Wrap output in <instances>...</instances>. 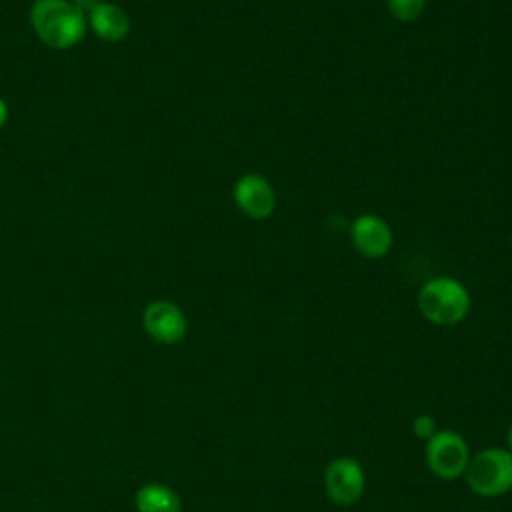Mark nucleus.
<instances>
[{"label":"nucleus","mask_w":512,"mask_h":512,"mask_svg":"<svg viewBox=\"0 0 512 512\" xmlns=\"http://www.w3.org/2000/svg\"><path fill=\"white\" fill-rule=\"evenodd\" d=\"M30 24L38 40L54 50H68L86 36V14L72 0H34Z\"/></svg>","instance_id":"obj_1"},{"label":"nucleus","mask_w":512,"mask_h":512,"mask_svg":"<svg viewBox=\"0 0 512 512\" xmlns=\"http://www.w3.org/2000/svg\"><path fill=\"white\" fill-rule=\"evenodd\" d=\"M418 310L432 324L454 326L466 318L470 294L464 284L450 276L432 278L418 292Z\"/></svg>","instance_id":"obj_2"},{"label":"nucleus","mask_w":512,"mask_h":512,"mask_svg":"<svg viewBox=\"0 0 512 512\" xmlns=\"http://www.w3.org/2000/svg\"><path fill=\"white\" fill-rule=\"evenodd\" d=\"M468 488L484 498H496L512 490V454L492 446L470 456L466 468Z\"/></svg>","instance_id":"obj_3"},{"label":"nucleus","mask_w":512,"mask_h":512,"mask_svg":"<svg viewBox=\"0 0 512 512\" xmlns=\"http://www.w3.org/2000/svg\"><path fill=\"white\" fill-rule=\"evenodd\" d=\"M424 454L432 474L442 480L460 478L470 462V448L464 436L454 430H438L426 440Z\"/></svg>","instance_id":"obj_4"},{"label":"nucleus","mask_w":512,"mask_h":512,"mask_svg":"<svg viewBox=\"0 0 512 512\" xmlns=\"http://www.w3.org/2000/svg\"><path fill=\"white\" fill-rule=\"evenodd\" d=\"M324 488L334 504L352 506L362 498L366 488L364 468L356 458L338 456L324 470Z\"/></svg>","instance_id":"obj_5"},{"label":"nucleus","mask_w":512,"mask_h":512,"mask_svg":"<svg viewBox=\"0 0 512 512\" xmlns=\"http://www.w3.org/2000/svg\"><path fill=\"white\" fill-rule=\"evenodd\" d=\"M142 324L148 336L160 344H178L188 330L184 312L170 300H154L144 308Z\"/></svg>","instance_id":"obj_6"},{"label":"nucleus","mask_w":512,"mask_h":512,"mask_svg":"<svg viewBox=\"0 0 512 512\" xmlns=\"http://www.w3.org/2000/svg\"><path fill=\"white\" fill-rule=\"evenodd\" d=\"M236 206L252 220H264L274 212L276 194L270 182L260 174H246L234 184Z\"/></svg>","instance_id":"obj_7"},{"label":"nucleus","mask_w":512,"mask_h":512,"mask_svg":"<svg viewBox=\"0 0 512 512\" xmlns=\"http://www.w3.org/2000/svg\"><path fill=\"white\" fill-rule=\"evenodd\" d=\"M354 248L366 258H382L392 248V230L380 216L362 214L350 228Z\"/></svg>","instance_id":"obj_8"},{"label":"nucleus","mask_w":512,"mask_h":512,"mask_svg":"<svg viewBox=\"0 0 512 512\" xmlns=\"http://www.w3.org/2000/svg\"><path fill=\"white\" fill-rule=\"evenodd\" d=\"M88 28L104 42H122L130 34V16L128 12L114 2H98L86 14Z\"/></svg>","instance_id":"obj_9"},{"label":"nucleus","mask_w":512,"mask_h":512,"mask_svg":"<svg viewBox=\"0 0 512 512\" xmlns=\"http://www.w3.org/2000/svg\"><path fill=\"white\" fill-rule=\"evenodd\" d=\"M138 512H182L180 496L166 484L148 482L136 492Z\"/></svg>","instance_id":"obj_10"},{"label":"nucleus","mask_w":512,"mask_h":512,"mask_svg":"<svg viewBox=\"0 0 512 512\" xmlns=\"http://www.w3.org/2000/svg\"><path fill=\"white\" fill-rule=\"evenodd\" d=\"M426 6V0H388V10L402 22L416 20Z\"/></svg>","instance_id":"obj_11"},{"label":"nucleus","mask_w":512,"mask_h":512,"mask_svg":"<svg viewBox=\"0 0 512 512\" xmlns=\"http://www.w3.org/2000/svg\"><path fill=\"white\" fill-rule=\"evenodd\" d=\"M412 430H414L416 438L428 440V438H432L438 432V426H436V420L430 414H418L412 420Z\"/></svg>","instance_id":"obj_12"},{"label":"nucleus","mask_w":512,"mask_h":512,"mask_svg":"<svg viewBox=\"0 0 512 512\" xmlns=\"http://www.w3.org/2000/svg\"><path fill=\"white\" fill-rule=\"evenodd\" d=\"M6 122H8V104H6V100L0 96V128H4Z\"/></svg>","instance_id":"obj_13"},{"label":"nucleus","mask_w":512,"mask_h":512,"mask_svg":"<svg viewBox=\"0 0 512 512\" xmlns=\"http://www.w3.org/2000/svg\"><path fill=\"white\" fill-rule=\"evenodd\" d=\"M508 452L512 454V426L508 428Z\"/></svg>","instance_id":"obj_14"}]
</instances>
